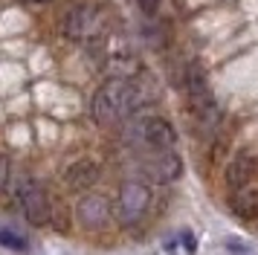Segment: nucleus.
<instances>
[{
    "mask_svg": "<svg viewBox=\"0 0 258 255\" xmlns=\"http://www.w3.org/2000/svg\"><path fill=\"white\" fill-rule=\"evenodd\" d=\"M148 102V93L134 79H107L93 96L90 113L99 125H116Z\"/></svg>",
    "mask_w": 258,
    "mask_h": 255,
    "instance_id": "obj_1",
    "label": "nucleus"
},
{
    "mask_svg": "<svg viewBox=\"0 0 258 255\" xmlns=\"http://www.w3.org/2000/svg\"><path fill=\"white\" fill-rule=\"evenodd\" d=\"M125 139L145 151H171L177 142V131L163 116H140L125 128Z\"/></svg>",
    "mask_w": 258,
    "mask_h": 255,
    "instance_id": "obj_2",
    "label": "nucleus"
},
{
    "mask_svg": "<svg viewBox=\"0 0 258 255\" xmlns=\"http://www.w3.org/2000/svg\"><path fill=\"white\" fill-rule=\"evenodd\" d=\"M105 29H107V15H105V9H99L93 3L73 6L67 12V18H64V35L70 41H79V44L99 41Z\"/></svg>",
    "mask_w": 258,
    "mask_h": 255,
    "instance_id": "obj_3",
    "label": "nucleus"
},
{
    "mask_svg": "<svg viewBox=\"0 0 258 255\" xmlns=\"http://www.w3.org/2000/svg\"><path fill=\"white\" fill-rule=\"evenodd\" d=\"M18 200H21V209H24L26 220L32 226H44L49 220V197L44 192V185L38 183L35 177L29 174H21L18 177Z\"/></svg>",
    "mask_w": 258,
    "mask_h": 255,
    "instance_id": "obj_4",
    "label": "nucleus"
},
{
    "mask_svg": "<svg viewBox=\"0 0 258 255\" xmlns=\"http://www.w3.org/2000/svg\"><path fill=\"white\" fill-rule=\"evenodd\" d=\"M151 206V188L140 180H128V183H122L119 188V197H116V218L122 226H131V223H137V220L148 212Z\"/></svg>",
    "mask_w": 258,
    "mask_h": 255,
    "instance_id": "obj_5",
    "label": "nucleus"
},
{
    "mask_svg": "<svg viewBox=\"0 0 258 255\" xmlns=\"http://www.w3.org/2000/svg\"><path fill=\"white\" fill-rule=\"evenodd\" d=\"M142 171L157 183H171L183 174V162L174 151H148V157L142 160Z\"/></svg>",
    "mask_w": 258,
    "mask_h": 255,
    "instance_id": "obj_6",
    "label": "nucleus"
},
{
    "mask_svg": "<svg viewBox=\"0 0 258 255\" xmlns=\"http://www.w3.org/2000/svg\"><path fill=\"white\" fill-rule=\"evenodd\" d=\"M110 200L105 195H84L76 206V218L84 229H102L110 220Z\"/></svg>",
    "mask_w": 258,
    "mask_h": 255,
    "instance_id": "obj_7",
    "label": "nucleus"
},
{
    "mask_svg": "<svg viewBox=\"0 0 258 255\" xmlns=\"http://www.w3.org/2000/svg\"><path fill=\"white\" fill-rule=\"evenodd\" d=\"M255 177H258V157L249 154V151L235 154L232 160H229V165H226V174H223V180H226V185H229L232 192L249 185Z\"/></svg>",
    "mask_w": 258,
    "mask_h": 255,
    "instance_id": "obj_8",
    "label": "nucleus"
},
{
    "mask_svg": "<svg viewBox=\"0 0 258 255\" xmlns=\"http://www.w3.org/2000/svg\"><path fill=\"white\" fill-rule=\"evenodd\" d=\"M96 180H99V165H96L93 160H79L64 171V185H67L70 192H84V188H90Z\"/></svg>",
    "mask_w": 258,
    "mask_h": 255,
    "instance_id": "obj_9",
    "label": "nucleus"
},
{
    "mask_svg": "<svg viewBox=\"0 0 258 255\" xmlns=\"http://www.w3.org/2000/svg\"><path fill=\"white\" fill-rule=\"evenodd\" d=\"M229 206H232V212L238 215V218L244 220H255L258 218V185H244V188H238V192H232V197H229Z\"/></svg>",
    "mask_w": 258,
    "mask_h": 255,
    "instance_id": "obj_10",
    "label": "nucleus"
},
{
    "mask_svg": "<svg viewBox=\"0 0 258 255\" xmlns=\"http://www.w3.org/2000/svg\"><path fill=\"white\" fill-rule=\"evenodd\" d=\"M0 243L9 246V249H26V241L21 235H15L12 229H0Z\"/></svg>",
    "mask_w": 258,
    "mask_h": 255,
    "instance_id": "obj_11",
    "label": "nucleus"
},
{
    "mask_svg": "<svg viewBox=\"0 0 258 255\" xmlns=\"http://www.w3.org/2000/svg\"><path fill=\"white\" fill-rule=\"evenodd\" d=\"M9 177H12V162L6 154H0V192L9 185Z\"/></svg>",
    "mask_w": 258,
    "mask_h": 255,
    "instance_id": "obj_12",
    "label": "nucleus"
},
{
    "mask_svg": "<svg viewBox=\"0 0 258 255\" xmlns=\"http://www.w3.org/2000/svg\"><path fill=\"white\" fill-rule=\"evenodd\" d=\"M137 3H140V9L145 12V15H157L160 6H163V0H137Z\"/></svg>",
    "mask_w": 258,
    "mask_h": 255,
    "instance_id": "obj_13",
    "label": "nucleus"
},
{
    "mask_svg": "<svg viewBox=\"0 0 258 255\" xmlns=\"http://www.w3.org/2000/svg\"><path fill=\"white\" fill-rule=\"evenodd\" d=\"M183 243H186L188 249H195V238H191V235H188V232H183Z\"/></svg>",
    "mask_w": 258,
    "mask_h": 255,
    "instance_id": "obj_14",
    "label": "nucleus"
},
{
    "mask_svg": "<svg viewBox=\"0 0 258 255\" xmlns=\"http://www.w3.org/2000/svg\"><path fill=\"white\" fill-rule=\"evenodd\" d=\"M32 3H49V0H32Z\"/></svg>",
    "mask_w": 258,
    "mask_h": 255,
    "instance_id": "obj_15",
    "label": "nucleus"
}]
</instances>
